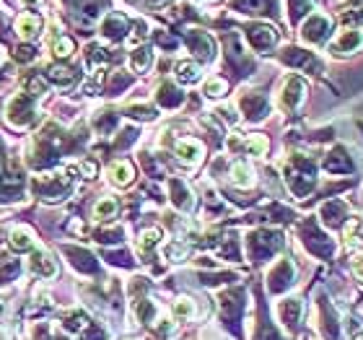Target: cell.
<instances>
[{
    "mask_svg": "<svg viewBox=\"0 0 363 340\" xmlns=\"http://www.w3.org/2000/svg\"><path fill=\"white\" fill-rule=\"evenodd\" d=\"M32 190L37 198L47 202L63 200L65 195L73 190V169H60L55 174H42L32 179Z\"/></svg>",
    "mask_w": 363,
    "mask_h": 340,
    "instance_id": "6da1fadb",
    "label": "cell"
},
{
    "mask_svg": "<svg viewBox=\"0 0 363 340\" xmlns=\"http://www.w3.org/2000/svg\"><path fill=\"white\" fill-rule=\"evenodd\" d=\"M6 122L16 130L37 122V99L26 91H18L16 97H11V102L6 104Z\"/></svg>",
    "mask_w": 363,
    "mask_h": 340,
    "instance_id": "7a4b0ae2",
    "label": "cell"
},
{
    "mask_svg": "<svg viewBox=\"0 0 363 340\" xmlns=\"http://www.w3.org/2000/svg\"><path fill=\"white\" fill-rule=\"evenodd\" d=\"M247 42H250V47L254 52L265 55V52H270L278 44V32L267 24H250L247 26Z\"/></svg>",
    "mask_w": 363,
    "mask_h": 340,
    "instance_id": "3957f363",
    "label": "cell"
},
{
    "mask_svg": "<svg viewBox=\"0 0 363 340\" xmlns=\"http://www.w3.org/2000/svg\"><path fill=\"white\" fill-rule=\"evenodd\" d=\"M185 42L202 63H210L216 57V42H213V37L208 32H202V29H187Z\"/></svg>",
    "mask_w": 363,
    "mask_h": 340,
    "instance_id": "277c9868",
    "label": "cell"
},
{
    "mask_svg": "<svg viewBox=\"0 0 363 340\" xmlns=\"http://www.w3.org/2000/svg\"><path fill=\"white\" fill-rule=\"evenodd\" d=\"M99 32H101V37H104L106 42H122L130 32V18L125 16V13L112 11V13H106V16L101 18Z\"/></svg>",
    "mask_w": 363,
    "mask_h": 340,
    "instance_id": "5b68a950",
    "label": "cell"
},
{
    "mask_svg": "<svg viewBox=\"0 0 363 340\" xmlns=\"http://www.w3.org/2000/svg\"><path fill=\"white\" fill-rule=\"evenodd\" d=\"M330 29H332L330 16L314 13V16H309V21L304 24V29H301V40L309 42V44H322V42L330 37Z\"/></svg>",
    "mask_w": 363,
    "mask_h": 340,
    "instance_id": "8992f818",
    "label": "cell"
},
{
    "mask_svg": "<svg viewBox=\"0 0 363 340\" xmlns=\"http://www.w3.org/2000/svg\"><path fill=\"white\" fill-rule=\"evenodd\" d=\"M304 94H307V83H304V78H299V75H288L281 89V107L283 109H296V107L301 104Z\"/></svg>",
    "mask_w": 363,
    "mask_h": 340,
    "instance_id": "52a82bcc",
    "label": "cell"
},
{
    "mask_svg": "<svg viewBox=\"0 0 363 340\" xmlns=\"http://www.w3.org/2000/svg\"><path fill=\"white\" fill-rule=\"evenodd\" d=\"M281 60L283 63H288L293 65V68H304V71H319L322 65H319V60H316L312 52H307V49H301V47H285L281 52Z\"/></svg>",
    "mask_w": 363,
    "mask_h": 340,
    "instance_id": "ba28073f",
    "label": "cell"
},
{
    "mask_svg": "<svg viewBox=\"0 0 363 340\" xmlns=\"http://www.w3.org/2000/svg\"><path fill=\"white\" fill-rule=\"evenodd\" d=\"M202 154H205V148H202L200 140H195V138L179 140L177 146H174V156H177L182 164H187V166H197V164L202 162Z\"/></svg>",
    "mask_w": 363,
    "mask_h": 340,
    "instance_id": "9c48e42d",
    "label": "cell"
},
{
    "mask_svg": "<svg viewBox=\"0 0 363 340\" xmlns=\"http://www.w3.org/2000/svg\"><path fill=\"white\" fill-rule=\"evenodd\" d=\"M29 273L37 278H55L57 276V262L49 257L44 250H34L29 260Z\"/></svg>",
    "mask_w": 363,
    "mask_h": 340,
    "instance_id": "30bf717a",
    "label": "cell"
},
{
    "mask_svg": "<svg viewBox=\"0 0 363 340\" xmlns=\"http://www.w3.org/2000/svg\"><path fill=\"white\" fill-rule=\"evenodd\" d=\"M78 78H81V73H78L75 68H70V65L55 63V65H49L47 68V81L55 83V86H60V89H70Z\"/></svg>",
    "mask_w": 363,
    "mask_h": 340,
    "instance_id": "8fae6325",
    "label": "cell"
},
{
    "mask_svg": "<svg viewBox=\"0 0 363 340\" xmlns=\"http://www.w3.org/2000/svg\"><path fill=\"white\" fill-rule=\"evenodd\" d=\"M169 195H171V205L177 208V211H192L195 205V198H192V190L182 182V179H169Z\"/></svg>",
    "mask_w": 363,
    "mask_h": 340,
    "instance_id": "7c38bea8",
    "label": "cell"
},
{
    "mask_svg": "<svg viewBox=\"0 0 363 340\" xmlns=\"http://www.w3.org/2000/svg\"><path fill=\"white\" fill-rule=\"evenodd\" d=\"M16 34L24 42L37 40V37L42 34V18L37 16L34 11H29V13H21V16L16 18Z\"/></svg>",
    "mask_w": 363,
    "mask_h": 340,
    "instance_id": "4fadbf2b",
    "label": "cell"
},
{
    "mask_svg": "<svg viewBox=\"0 0 363 340\" xmlns=\"http://www.w3.org/2000/svg\"><path fill=\"white\" fill-rule=\"evenodd\" d=\"M239 107H242V112L247 114L250 120H262L267 114V99H265V94H257V91L244 94Z\"/></svg>",
    "mask_w": 363,
    "mask_h": 340,
    "instance_id": "5bb4252c",
    "label": "cell"
},
{
    "mask_svg": "<svg viewBox=\"0 0 363 340\" xmlns=\"http://www.w3.org/2000/svg\"><path fill=\"white\" fill-rule=\"evenodd\" d=\"M228 148H231V151H239V148H244V151H250L252 156H265L267 148H270V143H267L265 135H250L247 140L231 135V138H228Z\"/></svg>",
    "mask_w": 363,
    "mask_h": 340,
    "instance_id": "9a60e30c",
    "label": "cell"
},
{
    "mask_svg": "<svg viewBox=\"0 0 363 340\" xmlns=\"http://www.w3.org/2000/svg\"><path fill=\"white\" fill-rule=\"evenodd\" d=\"M231 8L239 13H252V16H273L275 0H234Z\"/></svg>",
    "mask_w": 363,
    "mask_h": 340,
    "instance_id": "2e32d148",
    "label": "cell"
},
{
    "mask_svg": "<svg viewBox=\"0 0 363 340\" xmlns=\"http://www.w3.org/2000/svg\"><path fill=\"white\" fill-rule=\"evenodd\" d=\"M361 44H363V34L358 32V29H350V32H343L338 40H335L332 52H335V55H350V52H355Z\"/></svg>",
    "mask_w": 363,
    "mask_h": 340,
    "instance_id": "e0dca14e",
    "label": "cell"
},
{
    "mask_svg": "<svg viewBox=\"0 0 363 340\" xmlns=\"http://www.w3.org/2000/svg\"><path fill=\"white\" fill-rule=\"evenodd\" d=\"M8 244L13 252H34L37 242H34V231L29 226H16L11 231Z\"/></svg>",
    "mask_w": 363,
    "mask_h": 340,
    "instance_id": "ac0fdd59",
    "label": "cell"
},
{
    "mask_svg": "<svg viewBox=\"0 0 363 340\" xmlns=\"http://www.w3.org/2000/svg\"><path fill=\"white\" fill-rule=\"evenodd\" d=\"M63 252L68 257H73L70 262L78 267V270H83V273H94V270H97V260H94L91 252L81 250V247H70V244H65Z\"/></svg>",
    "mask_w": 363,
    "mask_h": 340,
    "instance_id": "d6986e66",
    "label": "cell"
},
{
    "mask_svg": "<svg viewBox=\"0 0 363 340\" xmlns=\"http://www.w3.org/2000/svg\"><path fill=\"white\" fill-rule=\"evenodd\" d=\"M106 174H109V179H112V185L117 187H128L133 179H135V169H133V164L125 162V159H120V162H114L109 169H106Z\"/></svg>",
    "mask_w": 363,
    "mask_h": 340,
    "instance_id": "ffe728a7",
    "label": "cell"
},
{
    "mask_svg": "<svg viewBox=\"0 0 363 340\" xmlns=\"http://www.w3.org/2000/svg\"><path fill=\"white\" fill-rule=\"evenodd\" d=\"M156 102L161 107H166V109H177L182 102H185V94L174 86V83H161V89H159V94H156Z\"/></svg>",
    "mask_w": 363,
    "mask_h": 340,
    "instance_id": "44dd1931",
    "label": "cell"
},
{
    "mask_svg": "<svg viewBox=\"0 0 363 340\" xmlns=\"http://www.w3.org/2000/svg\"><path fill=\"white\" fill-rule=\"evenodd\" d=\"M154 63V49L148 47V44H140L130 52V68L135 71V73H145L148 68Z\"/></svg>",
    "mask_w": 363,
    "mask_h": 340,
    "instance_id": "7402d4cb",
    "label": "cell"
},
{
    "mask_svg": "<svg viewBox=\"0 0 363 340\" xmlns=\"http://www.w3.org/2000/svg\"><path fill=\"white\" fill-rule=\"evenodd\" d=\"M52 55L57 57V60H68V57L75 52V42L68 37V34H63V32H57V26L52 29Z\"/></svg>",
    "mask_w": 363,
    "mask_h": 340,
    "instance_id": "603a6c76",
    "label": "cell"
},
{
    "mask_svg": "<svg viewBox=\"0 0 363 340\" xmlns=\"http://www.w3.org/2000/svg\"><path fill=\"white\" fill-rule=\"evenodd\" d=\"M202 78V71L200 65L192 63V60H185V63L177 65V81L185 83V86H192V83H197Z\"/></svg>",
    "mask_w": 363,
    "mask_h": 340,
    "instance_id": "cb8c5ba5",
    "label": "cell"
},
{
    "mask_svg": "<svg viewBox=\"0 0 363 340\" xmlns=\"http://www.w3.org/2000/svg\"><path fill=\"white\" fill-rule=\"evenodd\" d=\"M65 6L73 13H81L86 18H97L99 11H101V0H65Z\"/></svg>",
    "mask_w": 363,
    "mask_h": 340,
    "instance_id": "d4e9b609",
    "label": "cell"
},
{
    "mask_svg": "<svg viewBox=\"0 0 363 340\" xmlns=\"http://www.w3.org/2000/svg\"><path fill=\"white\" fill-rule=\"evenodd\" d=\"M117 211H120V202L114 200V198H101V200L94 205V219L97 221H109L117 216Z\"/></svg>",
    "mask_w": 363,
    "mask_h": 340,
    "instance_id": "484cf974",
    "label": "cell"
},
{
    "mask_svg": "<svg viewBox=\"0 0 363 340\" xmlns=\"http://www.w3.org/2000/svg\"><path fill=\"white\" fill-rule=\"evenodd\" d=\"M309 11H314V0H288L290 24H299L301 18L309 16Z\"/></svg>",
    "mask_w": 363,
    "mask_h": 340,
    "instance_id": "4316f807",
    "label": "cell"
},
{
    "mask_svg": "<svg viewBox=\"0 0 363 340\" xmlns=\"http://www.w3.org/2000/svg\"><path fill=\"white\" fill-rule=\"evenodd\" d=\"M361 242H363V219H353L345 226V247L347 250H355Z\"/></svg>",
    "mask_w": 363,
    "mask_h": 340,
    "instance_id": "83f0119b",
    "label": "cell"
},
{
    "mask_svg": "<svg viewBox=\"0 0 363 340\" xmlns=\"http://www.w3.org/2000/svg\"><path fill=\"white\" fill-rule=\"evenodd\" d=\"M231 182H234L236 187H252V169H250V164H244V162H236L234 166H231Z\"/></svg>",
    "mask_w": 363,
    "mask_h": 340,
    "instance_id": "f1b7e54d",
    "label": "cell"
},
{
    "mask_svg": "<svg viewBox=\"0 0 363 340\" xmlns=\"http://www.w3.org/2000/svg\"><path fill=\"white\" fill-rule=\"evenodd\" d=\"M18 273H21V260L16 257L0 260V281H3V284H11Z\"/></svg>",
    "mask_w": 363,
    "mask_h": 340,
    "instance_id": "f546056e",
    "label": "cell"
},
{
    "mask_svg": "<svg viewBox=\"0 0 363 340\" xmlns=\"http://www.w3.org/2000/svg\"><path fill=\"white\" fill-rule=\"evenodd\" d=\"M109 60H112V55H109V49L101 47V44H89V47H86V63H89V68L109 63Z\"/></svg>",
    "mask_w": 363,
    "mask_h": 340,
    "instance_id": "4dcf8cb0",
    "label": "cell"
},
{
    "mask_svg": "<svg viewBox=\"0 0 363 340\" xmlns=\"http://www.w3.org/2000/svg\"><path fill=\"white\" fill-rule=\"evenodd\" d=\"M159 242H161V231H159V229H148V231H143L140 239H137V250L145 255V252H151L154 247H159Z\"/></svg>",
    "mask_w": 363,
    "mask_h": 340,
    "instance_id": "1f68e13d",
    "label": "cell"
},
{
    "mask_svg": "<svg viewBox=\"0 0 363 340\" xmlns=\"http://www.w3.org/2000/svg\"><path fill=\"white\" fill-rule=\"evenodd\" d=\"M117 125V117L112 112H97V120H94V128L99 130V135H109Z\"/></svg>",
    "mask_w": 363,
    "mask_h": 340,
    "instance_id": "d6a6232c",
    "label": "cell"
},
{
    "mask_svg": "<svg viewBox=\"0 0 363 340\" xmlns=\"http://www.w3.org/2000/svg\"><path fill=\"white\" fill-rule=\"evenodd\" d=\"M228 91V83L223 78H208L205 83V97L208 99H221Z\"/></svg>",
    "mask_w": 363,
    "mask_h": 340,
    "instance_id": "836d02e7",
    "label": "cell"
},
{
    "mask_svg": "<svg viewBox=\"0 0 363 340\" xmlns=\"http://www.w3.org/2000/svg\"><path fill=\"white\" fill-rule=\"evenodd\" d=\"M135 315H137V320H140V322L151 324V320L156 317V307L151 304V301L140 299V301L135 304Z\"/></svg>",
    "mask_w": 363,
    "mask_h": 340,
    "instance_id": "e575fe53",
    "label": "cell"
},
{
    "mask_svg": "<svg viewBox=\"0 0 363 340\" xmlns=\"http://www.w3.org/2000/svg\"><path fill=\"white\" fill-rule=\"evenodd\" d=\"M128 114L130 117H135V120H156V109L154 107H148V104H133L128 107Z\"/></svg>",
    "mask_w": 363,
    "mask_h": 340,
    "instance_id": "d590c367",
    "label": "cell"
},
{
    "mask_svg": "<svg viewBox=\"0 0 363 340\" xmlns=\"http://www.w3.org/2000/svg\"><path fill=\"white\" fill-rule=\"evenodd\" d=\"M164 257L166 260H174V262H179V260L187 257V244H179V242H171L164 247Z\"/></svg>",
    "mask_w": 363,
    "mask_h": 340,
    "instance_id": "8d00e7d4",
    "label": "cell"
},
{
    "mask_svg": "<svg viewBox=\"0 0 363 340\" xmlns=\"http://www.w3.org/2000/svg\"><path fill=\"white\" fill-rule=\"evenodd\" d=\"M174 317H182V320H190V317H195V301L192 299L174 301Z\"/></svg>",
    "mask_w": 363,
    "mask_h": 340,
    "instance_id": "74e56055",
    "label": "cell"
},
{
    "mask_svg": "<svg viewBox=\"0 0 363 340\" xmlns=\"http://www.w3.org/2000/svg\"><path fill=\"white\" fill-rule=\"evenodd\" d=\"M13 57H16L18 63H32V60H37V47H32L29 42H26V44H18V47L13 49Z\"/></svg>",
    "mask_w": 363,
    "mask_h": 340,
    "instance_id": "f35d334b",
    "label": "cell"
},
{
    "mask_svg": "<svg viewBox=\"0 0 363 340\" xmlns=\"http://www.w3.org/2000/svg\"><path fill=\"white\" fill-rule=\"evenodd\" d=\"M156 40H159V44H161V47H169V49H177V44H179L171 34H164V32L156 34Z\"/></svg>",
    "mask_w": 363,
    "mask_h": 340,
    "instance_id": "ab89813d",
    "label": "cell"
},
{
    "mask_svg": "<svg viewBox=\"0 0 363 340\" xmlns=\"http://www.w3.org/2000/svg\"><path fill=\"white\" fill-rule=\"evenodd\" d=\"M81 174L83 177H94V174H97V164L91 162V159H86V162H81Z\"/></svg>",
    "mask_w": 363,
    "mask_h": 340,
    "instance_id": "60d3db41",
    "label": "cell"
},
{
    "mask_svg": "<svg viewBox=\"0 0 363 340\" xmlns=\"http://www.w3.org/2000/svg\"><path fill=\"white\" fill-rule=\"evenodd\" d=\"M218 114H221L226 122H236V112L231 109V107H218Z\"/></svg>",
    "mask_w": 363,
    "mask_h": 340,
    "instance_id": "b9f144b4",
    "label": "cell"
},
{
    "mask_svg": "<svg viewBox=\"0 0 363 340\" xmlns=\"http://www.w3.org/2000/svg\"><path fill=\"white\" fill-rule=\"evenodd\" d=\"M148 6H164V3H169V0H143Z\"/></svg>",
    "mask_w": 363,
    "mask_h": 340,
    "instance_id": "7bdbcfd3",
    "label": "cell"
},
{
    "mask_svg": "<svg viewBox=\"0 0 363 340\" xmlns=\"http://www.w3.org/2000/svg\"><path fill=\"white\" fill-rule=\"evenodd\" d=\"M355 270H358V276H361V278H363V257H361V260H358V262H355Z\"/></svg>",
    "mask_w": 363,
    "mask_h": 340,
    "instance_id": "ee69618b",
    "label": "cell"
},
{
    "mask_svg": "<svg viewBox=\"0 0 363 340\" xmlns=\"http://www.w3.org/2000/svg\"><path fill=\"white\" fill-rule=\"evenodd\" d=\"M0 174H3V143H0Z\"/></svg>",
    "mask_w": 363,
    "mask_h": 340,
    "instance_id": "f6af8a7d",
    "label": "cell"
},
{
    "mask_svg": "<svg viewBox=\"0 0 363 340\" xmlns=\"http://www.w3.org/2000/svg\"><path fill=\"white\" fill-rule=\"evenodd\" d=\"M3 312H6V301L0 299V317H3Z\"/></svg>",
    "mask_w": 363,
    "mask_h": 340,
    "instance_id": "bcb514c9",
    "label": "cell"
},
{
    "mask_svg": "<svg viewBox=\"0 0 363 340\" xmlns=\"http://www.w3.org/2000/svg\"><path fill=\"white\" fill-rule=\"evenodd\" d=\"M0 340H8V335H6L3 330H0Z\"/></svg>",
    "mask_w": 363,
    "mask_h": 340,
    "instance_id": "7dc6e473",
    "label": "cell"
},
{
    "mask_svg": "<svg viewBox=\"0 0 363 340\" xmlns=\"http://www.w3.org/2000/svg\"><path fill=\"white\" fill-rule=\"evenodd\" d=\"M355 340H363V335H361V338H355Z\"/></svg>",
    "mask_w": 363,
    "mask_h": 340,
    "instance_id": "c3c4849f",
    "label": "cell"
},
{
    "mask_svg": "<svg viewBox=\"0 0 363 340\" xmlns=\"http://www.w3.org/2000/svg\"><path fill=\"white\" fill-rule=\"evenodd\" d=\"M205 3H210V0H205Z\"/></svg>",
    "mask_w": 363,
    "mask_h": 340,
    "instance_id": "681fc988",
    "label": "cell"
}]
</instances>
